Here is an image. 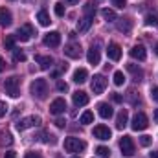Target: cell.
Wrapping results in <instances>:
<instances>
[{
	"label": "cell",
	"mask_w": 158,
	"mask_h": 158,
	"mask_svg": "<svg viewBox=\"0 0 158 158\" xmlns=\"http://www.w3.org/2000/svg\"><path fill=\"white\" fill-rule=\"evenodd\" d=\"M30 90H31V96H33V98L44 99L46 94H48V83H46V79H35V81L31 83Z\"/></svg>",
	"instance_id": "obj_2"
},
{
	"label": "cell",
	"mask_w": 158,
	"mask_h": 158,
	"mask_svg": "<svg viewBox=\"0 0 158 158\" xmlns=\"http://www.w3.org/2000/svg\"><path fill=\"white\" fill-rule=\"evenodd\" d=\"M72 79H74V83H79V85H81V83H85V81L88 79V72H86L85 68H77V70L74 72V77Z\"/></svg>",
	"instance_id": "obj_24"
},
{
	"label": "cell",
	"mask_w": 158,
	"mask_h": 158,
	"mask_svg": "<svg viewBox=\"0 0 158 158\" xmlns=\"http://www.w3.org/2000/svg\"><path fill=\"white\" fill-rule=\"evenodd\" d=\"M15 35H7V37H6V48H7V50H15Z\"/></svg>",
	"instance_id": "obj_33"
},
{
	"label": "cell",
	"mask_w": 158,
	"mask_h": 158,
	"mask_svg": "<svg viewBox=\"0 0 158 158\" xmlns=\"http://www.w3.org/2000/svg\"><path fill=\"white\" fill-rule=\"evenodd\" d=\"M6 112H7V105H6L4 101H0V118H4Z\"/></svg>",
	"instance_id": "obj_38"
},
{
	"label": "cell",
	"mask_w": 158,
	"mask_h": 158,
	"mask_svg": "<svg viewBox=\"0 0 158 158\" xmlns=\"http://www.w3.org/2000/svg\"><path fill=\"white\" fill-rule=\"evenodd\" d=\"M74 158H79V156H74Z\"/></svg>",
	"instance_id": "obj_50"
},
{
	"label": "cell",
	"mask_w": 158,
	"mask_h": 158,
	"mask_svg": "<svg viewBox=\"0 0 158 158\" xmlns=\"http://www.w3.org/2000/svg\"><path fill=\"white\" fill-rule=\"evenodd\" d=\"M98 112H99V116L103 119H109L114 114V110H112V107H110L109 103H99V105H98Z\"/></svg>",
	"instance_id": "obj_18"
},
{
	"label": "cell",
	"mask_w": 158,
	"mask_h": 158,
	"mask_svg": "<svg viewBox=\"0 0 158 158\" xmlns=\"http://www.w3.org/2000/svg\"><path fill=\"white\" fill-rule=\"evenodd\" d=\"M145 24L147 26H158V15L156 13H147L145 15Z\"/></svg>",
	"instance_id": "obj_28"
},
{
	"label": "cell",
	"mask_w": 158,
	"mask_h": 158,
	"mask_svg": "<svg viewBox=\"0 0 158 158\" xmlns=\"http://www.w3.org/2000/svg\"><path fill=\"white\" fill-rule=\"evenodd\" d=\"M110 136H112V132H110V129L107 127V125H98V127H94V138H98V140H110Z\"/></svg>",
	"instance_id": "obj_11"
},
{
	"label": "cell",
	"mask_w": 158,
	"mask_h": 158,
	"mask_svg": "<svg viewBox=\"0 0 158 158\" xmlns=\"http://www.w3.org/2000/svg\"><path fill=\"white\" fill-rule=\"evenodd\" d=\"M35 61L39 63V66L42 70H48V68H52V64H53V59H52L50 55H35Z\"/></svg>",
	"instance_id": "obj_21"
},
{
	"label": "cell",
	"mask_w": 158,
	"mask_h": 158,
	"mask_svg": "<svg viewBox=\"0 0 158 158\" xmlns=\"http://www.w3.org/2000/svg\"><path fill=\"white\" fill-rule=\"evenodd\" d=\"M127 99H129L132 105H136V103L140 101V99H136V92H134V90H129V96H127Z\"/></svg>",
	"instance_id": "obj_35"
},
{
	"label": "cell",
	"mask_w": 158,
	"mask_h": 158,
	"mask_svg": "<svg viewBox=\"0 0 158 158\" xmlns=\"http://www.w3.org/2000/svg\"><path fill=\"white\" fill-rule=\"evenodd\" d=\"M4 70H6V61L0 57V72H4Z\"/></svg>",
	"instance_id": "obj_45"
},
{
	"label": "cell",
	"mask_w": 158,
	"mask_h": 158,
	"mask_svg": "<svg viewBox=\"0 0 158 158\" xmlns=\"http://www.w3.org/2000/svg\"><path fill=\"white\" fill-rule=\"evenodd\" d=\"M64 2H66V4H70V6H74V4H77L79 0H64Z\"/></svg>",
	"instance_id": "obj_46"
},
{
	"label": "cell",
	"mask_w": 158,
	"mask_h": 158,
	"mask_svg": "<svg viewBox=\"0 0 158 158\" xmlns=\"http://www.w3.org/2000/svg\"><path fill=\"white\" fill-rule=\"evenodd\" d=\"M13 59L17 61V63H22V61H26V53L24 52H19L17 48L13 50Z\"/></svg>",
	"instance_id": "obj_31"
},
{
	"label": "cell",
	"mask_w": 158,
	"mask_h": 158,
	"mask_svg": "<svg viewBox=\"0 0 158 158\" xmlns=\"http://www.w3.org/2000/svg\"><path fill=\"white\" fill-rule=\"evenodd\" d=\"M151 98H153V101L158 103V86H155V88L151 90Z\"/></svg>",
	"instance_id": "obj_40"
},
{
	"label": "cell",
	"mask_w": 158,
	"mask_h": 158,
	"mask_svg": "<svg viewBox=\"0 0 158 158\" xmlns=\"http://www.w3.org/2000/svg\"><path fill=\"white\" fill-rule=\"evenodd\" d=\"M37 20H39L40 26H50V22H52V20H50V15H48L44 9H40L39 13H37Z\"/></svg>",
	"instance_id": "obj_26"
},
{
	"label": "cell",
	"mask_w": 158,
	"mask_h": 158,
	"mask_svg": "<svg viewBox=\"0 0 158 158\" xmlns=\"http://www.w3.org/2000/svg\"><path fill=\"white\" fill-rule=\"evenodd\" d=\"M81 44L79 42H68L66 46H64V55L66 57H70V59H79L81 57Z\"/></svg>",
	"instance_id": "obj_9"
},
{
	"label": "cell",
	"mask_w": 158,
	"mask_h": 158,
	"mask_svg": "<svg viewBox=\"0 0 158 158\" xmlns=\"http://www.w3.org/2000/svg\"><path fill=\"white\" fill-rule=\"evenodd\" d=\"M131 28H132V20L131 19H118V30L119 31L127 33V31H131Z\"/></svg>",
	"instance_id": "obj_25"
},
{
	"label": "cell",
	"mask_w": 158,
	"mask_h": 158,
	"mask_svg": "<svg viewBox=\"0 0 158 158\" xmlns=\"http://www.w3.org/2000/svg\"><path fill=\"white\" fill-rule=\"evenodd\" d=\"M79 121H81L83 125H88V123H92V121H94V114H92L90 110H86V112H83V114H81V119H79Z\"/></svg>",
	"instance_id": "obj_29"
},
{
	"label": "cell",
	"mask_w": 158,
	"mask_h": 158,
	"mask_svg": "<svg viewBox=\"0 0 158 158\" xmlns=\"http://www.w3.org/2000/svg\"><path fill=\"white\" fill-rule=\"evenodd\" d=\"M44 44L50 46V48H57L61 44V33L59 31H50L46 37H44Z\"/></svg>",
	"instance_id": "obj_12"
},
{
	"label": "cell",
	"mask_w": 158,
	"mask_h": 158,
	"mask_svg": "<svg viewBox=\"0 0 158 158\" xmlns=\"http://www.w3.org/2000/svg\"><path fill=\"white\" fill-rule=\"evenodd\" d=\"M147 125H149V119H147V116L143 114V112H138L134 118H132V129L134 131H145L147 129Z\"/></svg>",
	"instance_id": "obj_8"
},
{
	"label": "cell",
	"mask_w": 158,
	"mask_h": 158,
	"mask_svg": "<svg viewBox=\"0 0 158 158\" xmlns=\"http://www.w3.org/2000/svg\"><path fill=\"white\" fill-rule=\"evenodd\" d=\"M127 121H129V112H127L125 109H121L119 114H118V118H116V127H118L119 131L125 129V127H127Z\"/></svg>",
	"instance_id": "obj_22"
},
{
	"label": "cell",
	"mask_w": 158,
	"mask_h": 158,
	"mask_svg": "<svg viewBox=\"0 0 158 158\" xmlns=\"http://www.w3.org/2000/svg\"><path fill=\"white\" fill-rule=\"evenodd\" d=\"M101 15H103V19H105V20H109V22H114V20H118V17H116V11H114V9H109V7H105V9L101 11Z\"/></svg>",
	"instance_id": "obj_27"
},
{
	"label": "cell",
	"mask_w": 158,
	"mask_h": 158,
	"mask_svg": "<svg viewBox=\"0 0 158 158\" xmlns=\"http://www.w3.org/2000/svg\"><path fill=\"white\" fill-rule=\"evenodd\" d=\"M55 15H57V17H64V4H63V2L55 4Z\"/></svg>",
	"instance_id": "obj_34"
},
{
	"label": "cell",
	"mask_w": 158,
	"mask_h": 158,
	"mask_svg": "<svg viewBox=\"0 0 158 158\" xmlns=\"http://www.w3.org/2000/svg\"><path fill=\"white\" fill-rule=\"evenodd\" d=\"M35 35V30H33V26L31 24H24V26H20L19 30H17V33H15V39L20 40V42H28V40L31 39Z\"/></svg>",
	"instance_id": "obj_4"
},
{
	"label": "cell",
	"mask_w": 158,
	"mask_h": 158,
	"mask_svg": "<svg viewBox=\"0 0 158 158\" xmlns=\"http://www.w3.org/2000/svg\"><path fill=\"white\" fill-rule=\"evenodd\" d=\"M4 158H17V153H15V151H7V153L4 155Z\"/></svg>",
	"instance_id": "obj_44"
},
{
	"label": "cell",
	"mask_w": 158,
	"mask_h": 158,
	"mask_svg": "<svg viewBox=\"0 0 158 158\" xmlns=\"http://www.w3.org/2000/svg\"><path fill=\"white\" fill-rule=\"evenodd\" d=\"M96 153H98V156L99 158H109L110 156V149L105 147V145H99V147L96 149Z\"/></svg>",
	"instance_id": "obj_30"
},
{
	"label": "cell",
	"mask_w": 158,
	"mask_h": 158,
	"mask_svg": "<svg viewBox=\"0 0 158 158\" xmlns=\"http://www.w3.org/2000/svg\"><path fill=\"white\" fill-rule=\"evenodd\" d=\"M119 149H121V153L125 156H132L134 155V142H132V138L131 136H123L121 142H119Z\"/></svg>",
	"instance_id": "obj_6"
},
{
	"label": "cell",
	"mask_w": 158,
	"mask_h": 158,
	"mask_svg": "<svg viewBox=\"0 0 158 158\" xmlns=\"http://www.w3.org/2000/svg\"><path fill=\"white\" fill-rule=\"evenodd\" d=\"M90 86H92V92H94V94H101V92L107 88V79L103 77L101 74H98V76H94V77H92Z\"/></svg>",
	"instance_id": "obj_7"
},
{
	"label": "cell",
	"mask_w": 158,
	"mask_h": 158,
	"mask_svg": "<svg viewBox=\"0 0 158 158\" xmlns=\"http://www.w3.org/2000/svg\"><path fill=\"white\" fill-rule=\"evenodd\" d=\"M55 125H57V127H59V129H64V125H66V121H64V119H57V121H55Z\"/></svg>",
	"instance_id": "obj_43"
},
{
	"label": "cell",
	"mask_w": 158,
	"mask_h": 158,
	"mask_svg": "<svg viewBox=\"0 0 158 158\" xmlns=\"http://www.w3.org/2000/svg\"><path fill=\"white\" fill-rule=\"evenodd\" d=\"M86 59H88V63L90 64H99V61H101V55H99V48L98 46H90V50H88V53H86Z\"/></svg>",
	"instance_id": "obj_15"
},
{
	"label": "cell",
	"mask_w": 158,
	"mask_h": 158,
	"mask_svg": "<svg viewBox=\"0 0 158 158\" xmlns=\"http://www.w3.org/2000/svg\"><path fill=\"white\" fill-rule=\"evenodd\" d=\"M155 121H156V123H158V109H156V110H155Z\"/></svg>",
	"instance_id": "obj_48"
},
{
	"label": "cell",
	"mask_w": 158,
	"mask_h": 158,
	"mask_svg": "<svg viewBox=\"0 0 158 158\" xmlns=\"http://www.w3.org/2000/svg\"><path fill=\"white\" fill-rule=\"evenodd\" d=\"M85 147H86V143L83 142V140H79V138H66L64 140V151H68V153H79V151H85Z\"/></svg>",
	"instance_id": "obj_3"
},
{
	"label": "cell",
	"mask_w": 158,
	"mask_h": 158,
	"mask_svg": "<svg viewBox=\"0 0 158 158\" xmlns=\"http://www.w3.org/2000/svg\"><path fill=\"white\" fill-rule=\"evenodd\" d=\"M107 55H109V59H112V61H119V57H121V48H119V44L110 42L109 48H107Z\"/></svg>",
	"instance_id": "obj_16"
},
{
	"label": "cell",
	"mask_w": 158,
	"mask_h": 158,
	"mask_svg": "<svg viewBox=\"0 0 158 158\" xmlns=\"http://www.w3.org/2000/svg\"><path fill=\"white\" fill-rule=\"evenodd\" d=\"M140 143H142L143 147H149V145H151V136H142V138H140Z\"/></svg>",
	"instance_id": "obj_36"
},
{
	"label": "cell",
	"mask_w": 158,
	"mask_h": 158,
	"mask_svg": "<svg viewBox=\"0 0 158 158\" xmlns=\"http://www.w3.org/2000/svg\"><path fill=\"white\" fill-rule=\"evenodd\" d=\"M64 110H66V101H64L63 98H57V99L52 101V105H50V112H52V114L59 116V114H63Z\"/></svg>",
	"instance_id": "obj_10"
},
{
	"label": "cell",
	"mask_w": 158,
	"mask_h": 158,
	"mask_svg": "<svg viewBox=\"0 0 158 158\" xmlns=\"http://www.w3.org/2000/svg\"><path fill=\"white\" fill-rule=\"evenodd\" d=\"M4 90H6L7 96H11V98H19V94H20V79L17 77V76L7 77L6 81H4Z\"/></svg>",
	"instance_id": "obj_1"
},
{
	"label": "cell",
	"mask_w": 158,
	"mask_h": 158,
	"mask_svg": "<svg viewBox=\"0 0 158 158\" xmlns=\"http://www.w3.org/2000/svg\"><path fill=\"white\" fill-rule=\"evenodd\" d=\"M72 101H74L76 107H85V105L88 103V94L83 92V90H77V92L72 94Z\"/></svg>",
	"instance_id": "obj_13"
},
{
	"label": "cell",
	"mask_w": 158,
	"mask_h": 158,
	"mask_svg": "<svg viewBox=\"0 0 158 158\" xmlns=\"http://www.w3.org/2000/svg\"><path fill=\"white\" fill-rule=\"evenodd\" d=\"M129 53H131V57H132V59H138V61H145V57H147V52H145V48H143L142 44L132 46Z\"/></svg>",
	"instance_id": "obj_14"
},
{
	"label": "cell",
	"mask_w": 158,
	"mask_h": 158,
	"mask_svg": "<svg viewBox=\"0 0 158 158\" xmlns=\"http://www.w3.org/2000/svg\"><path fill=\"white\" fill-rule=\"evenodd\" d=\"M127 70L132 74V77H134L136 83H140V81L143 79V70H142L138 64H132V63H131V64H127Z\"/></svg>",
	"instance_id": "obj_19"
},
{
	"label": "cell",
	"mask_w": 158,
	"mask_h": 158,
	"mask_svg": "<svg viewBox=\"0 0 158 158\" xmlns=\"http://www.w3.org/2000/svg\"><path fill=\"white\" fill-rule=\"evenodd\" d=\"M155 53H156V55H158V44H156V46H155Z\"/></svg>",
	"instance_id": "obj_49"
},
{
	"label": "cell",
	"mask_w": 158,
	"mask_h": 158,
	"mask_svg": "<svg viewBox=\"0 0 158 158\" xmlns=\"http://www.w3.org/2000/svg\"><path fill=\"white\" fill-rule=\"evenodd\" d=\"M40 121L42 119L39 116H28V118L20 119L19 123H17V131H26V129H30V127H39Z\"/></svg>",
	"instance_id": "obj_5"
},
{
	"label": "cell",
	"mask_w": 158,
	"mask_h": 158,
	"mask_svg": "<svg viewBox=\"0 0 158 158\" xmlns=\"http://www.w3.org/2000/svg\"><path fill=\"white\" fill-rule=\"evenodd\" d=\"M125 83V76H123V72H116L114 74V85L116 86H121Z\"/></svg>",
	"instance_id": "obj_32"
},
{
	"label": "cell",
	"mask_w": 158,
	"mask_h": 158,
	"mask_svg": "<svg viewBox=\"0 0 158 158\" xmlns=\"http://www.w3.org/2000/svg\"><path fill=\"white\" fill-rule=\"evenodd\" d=\"M112 4H114L116 7H119V9H123L125 4H127V0H112Z\"/></svg>",
	"instance_id": "obj_39"
},
{
	"label": "cell",
	"mask_w": 158,
	"mask_h": 158,
	"mask_svg": "<svg viewBox=\"0 0 158 158\" xmlns=\"http://www.w3.org/2000/svg\"><path fill=\"white\" fill-rule=\"evenodd\" d=\"M13 22V17H11V11L6 9V7H0V26H11Z\"/></svg>",
	"instance_id": "obj_17"
},
{
	"label": "cell",
	"mask_w": 158,
	"mask_h": 158,
	"mask_svg": "<svg viewBox=\"0 0 158 158\" xmlns=\"http://www.w3.org/2000/svg\"><path fill=\"white\" fill-rule=\"evenodd\" d=\"M90 26H92V17H83V19L77 22V30L81 31V33L88 31V30H90Z\"/></svg>",
	"instance_id": "obj_23"
},
{
	"label": "cell",
	"mask_w": 158,
	"mask_h": 158,
	"mask_svg": "<svg viewBox=\"0 0 158 158\" xmlns=\"http://www.w3.org/2000/svg\"><path fill=\"white\" fill-rule=\"evenodd\" d=\"M24 158H42V156H40V153H33V151H31V153H26Z\"/></svg>",
	"instance_id": "obj_41"
},
{
	"label": "cell",
	"mask_w": 158,
	"mask_h": 158,
	"mask_svg": "<svg viewBox=\"0 0 158 158\" xmlns=\"http://www.w3.org/2000/svg\"><path fill=\"white\" fill-rule=\"evenodd\" d=\"M112 101H114V103H121V101H123V98H121L119 94H112Z\"/></svg>",
	"instance_id": "obj_42"
},
{
	"label": "cell",
	"mask_w": 158,
	"mask_h": 158,
	"mask_svg": "<svg viewBox=\"0 0 158 158\" xmlns=\"http://www.w3.org/2000/svg\"><path fill=\"white\" fill-rule=\"evenodd\" d=\"M96 9H98V2H96V0H88V2L83 6V13H85V17H92V19H94Z\"/></svg>",
	"instance_id": "obj_20"
},
{
	"label": "cell",
	"mask_w": 158,
	"mask_h": 158,
	"mask_svg": "<svg viewBox=\"0 0 158 158\" xmlns=\"http://www.w3.org/2000/svg\"><path fill=\"white\" fill-rule=\"evenodd\" d=\"M151 158H158V151H153L151 153Z\"/></svg>",
	"instance_id": "obj_47"
},
{
	"label": "cell",
	"mask_w": 158,
	"mask_h": 158,
	"mask_svg": "<svg viewBox=\"0 0 158 158\" xmlns=\"http://www.w3.org/2000/svg\"><path fill=\"white\" fill-rule=\"evenodd\" d=\"M57 90H61V92H66V90H68V85H66L64 81H57Z\"/></svg>",
	"instance_id": "obj_37"
}]
</instances>
